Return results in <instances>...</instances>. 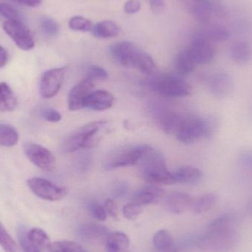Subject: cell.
<instances>
[{
    "label": "cell",
    "mask_w": 252,
    "mask_h": 252,
    "mask_svg": "<svg viewBox=\"0 0 252 252\" xmlns=\"http://www.w3.org/2000/svg\"><path fill=\"white\" fill-rule=\"evenodd\" d=\"M137 164L141 176L148 183L155 185L175 184L172 173L167 170L164 157L152 147L148 148Z\"/></svg>",
    "instance_id": "cell-1"
},
{
    "label": "cell",
    "mask_w": 252,
    "mask_h": 252,
    "mask_svg": "<svg viewBox=\"0 0 252 252\" xmlns=\"http://www.w3.org/2000/svg\"><path fill=\"white\" fill-rule=\"evenodd\" d=\"M104 121H94L83 126L66 139L63 148L66 152L72 153L80 149H90L98 143L100 131L106 126Z\"/></svg>",
    "instance_id": "cell-2"
},
{
    "label": "cell",
    "mask_w": 252,
    "mask_h": 252,
    "mask_svg": "<svg viewBox=\"0 0 252 252\" xmlns=\"http://www.w3.org/2000/svg\"><path fill=\"white\" fill-rule=\"evenodd\" d=\"M148 84L154 93L164 97H183L192 93V88L188 82L170 74L151 75Z\"/></svg>",
    "instance_id": "cell-3"
},
{
    "label": "cell",
    "mask_w": 252,
    "mask_h": 252,
    "mask_svg": "<svg viewBox=\"0 0 252 252\" xmlns=\"http://www.w3.org/2000/svg\"><path fill=\"white\" fill-rule=\"evenodd\" d=\"M238 241L235 229L221 232L207 231L199 237L197 245L203 251L209 252H229Z\"/></svg>",
    "instance_id": "cell-4"
},
{
    "label": "cell",
    "mask_w": 252,
    "mask_h": 252,
    "mask_svg": "<svg viewBox=\"0 0 252 252\" xmlns=\"http://www.w3.org/2000/svg\"><path fill=\"white\" fill-rule=\"evenodd\" d=\"M175 135L179 142L185 144L192 143L201 138H207L206 118L195 115H185Z\"/></svg>",
    "instance_id": "cell-5"
},
{
    "label": "cell",
    "mask_w": 252,
    "mask_h": 252,
    "mask_svg": "<svg viewBox=\"0 0 252 252\" xmlns=\"http://www.w3.org/2000/svg\"><path fill=\"white\" fill-rule=\"evenodd\" d=\"M150 147L148 145H140L118 150L106 160L105 168L110 170L137 164Z\"/></svg>",
    "instance_id": "cell-6"
},
{
    "label": "cell",
    "mask_w": 252,
    "mask_h": 252,
    "mask_svg": "<svg viewBox=\"0 0 252 252\" xmlns=\"http://www.w3.org/2000/svg\"><path fill=\"white\" fill-rule=\"evenodd\" d=\"M110 53L114 60L121 66L137 69L145 52L133 43L124 41L114 44Z\"/></svg>",
    "instance_id": "cell-7"
},
{
    "label": "cell",
    "mask_w": 252,
    "mask_h": 252,
    "mask_svg": "<svg viewBox=\"0 0 252 252\" xmlns=\"http://www.w3.org/2000/svg\"><path fill=\"white\" fill-rule=\"evenodd\" d=\"M28 185L30 189L36 196L46 201H60L68 193V189L64 187L59 186L42 178L36 177L28 179Z\"/></svg>",
    "instance_id": "cell-8"
},
{
    "label": "cell",
    "mask_w": 252,
    "mask_h": 252,
    "mask_svg": "<svg viewBox=\"0 0 252 252\" xmlns=\"http://www.w3.org/2000/svg\"><path fill=\"white\" fill-rule=\"evenodd\" d=\"M24 151L30 161L44 171L51 172L56 168V160L53 153L35 143L25 144Z\"/></svg>",
    "instance_id": "cell-9"
},
{
    "label": "cell",
    "mask_w": 252,
    "mask_h": 252,
    "mask_svg": "<svg viewBox=\"0 0 252 252\" xmlns=\"http://www.w3.org/2000/svg\"><path fill=\"white\" fill-rule=\"evenodd\" d=\"M4 32L14 41L17 47L23 50H30L35 46L31 31L22 21H6L2 25Z\"/></svg>",
    "instance_id": "cell-10"
},
{
    "label": "cell",
    "mask_w": 252,
    "mask_h": 252,
    "mask_svg": "<svg viewBox=\"0 0 252 252\" xmlns=\"http://www.w3.org/2000/svg\"><path fill=\"white\" fill-rule=\"evenodd\" d=\"M66 67L53 68L44 72L40 81V93L44 98H51L62 87Z\"/></svg>",
    "instance_id": "cell-11"
},
{
    "label": "cell",
    "mask_w": 252,
    "mask_h": 252,
    "mask_svg": "<svg viewBox=\"0 0 252 252\" xmlns=\"http://www.w3.org/2000/svg\"><path fill=\"white\" fill-rule=\"evenodd\" d=\"M188 51L196 65L210 63L216 55V50L212 42L199 33L194 37Z\"/></svg>",
    "instance_id": "cell-12"
},
{
    "label": "cell",
    "mask_w": 252,
    "mask_h": 252,
    "mask_svg": "<svg viewBox=\"0 0 252 252\" xmlns=\"http://www.w3.org/2000/svg\"><path fill=\"white\" fill-rule=\"evenodd\" d=\"M93 81L90 78H84L70 90L68 96L69 110L77 111L84 108V103L87 96L93 92L94 87Z\"/></svg>",
    "instance_id": "cell-13"
},
{
    "label": "cell",
    "mask_w": 252,
    "mask_h": 252,
    "mask_svg": "<svg viewBox=\"0 0 252 252\" xmlns=\"http://www.w3.org/2000/svg\"><path fill=\"white\" fill-rule=\"evenodd\" d=\"M115 97L105 90L93 91L86 99L84 108L97 112H103L113 106Z\"/></svg>",
    "instance_id": "cell-14"
},
{
    "label": "cell",
    "mask_w": 252,
    "mask_h": 252,
    "mask_svg": "<svg viewBox=\"0 0 252 252\" xmlns=\"http://www.w3.org/2000/svg\"><path fill=\"white\" fill-rule=\"evenodd\" d=\"M209 87L213 95L223 98L233 90V79L230 75L225 72L217 73L210 78Z\"/></svg>",
    "instance_id": "cell-15"
},
{
    "label": "cell",
    "mask_w": 252,
    "mask_h": 252,
    "mask_svg": "<svg viewBox=\"0 0 252 252\" xmlns=\"http://www.w3.org/2000/svg\"><path fill=\"white\" fill-rule=\"evenodd\" d=\"M164 193V190L159 187L151 184L138 190L132 197L131 202L140 207L157 204Z\"/></svg>",
    "instance_id": "cell-16"
},
{
    "label": "cell",
    "mask_w": 252,
    "mask_h": 252,
    "mask_svg": "<svg viewBox=\"0 0 252 252\" xmlns=\"http://www.w3.org/2000/svg\"><path fill=\"white\" fill-rule=\"evenodd\" d=\"M109 229L99 223H86L81 225L78 229V236L87 241H98L106 240L109 236Z\"/></svg>",
    "instance_id": "cell-17"
},
{
    "label": "cell",
    "mask_w": 252,
    "mask_h": 252,
    "mask_svg": "<svg viewBox=\"0 0 252 252\" xmlns=\"http://www.w3.org/2000/svg\"><path fill=\"white\" fill-rule=\"evenodd\" d=\"M213 0H189V10L198 22L208 25L213 16L212 5Z\"/></svg>",
    "instance_id": "cell-18"
},
{
    "label": "cell",
    "mask_w": 252,
    "mask_h": 252,
    "mask_svg": "<svg viewBox=\"0 0 252 252\" xmlns=\"http://www.w3.org/2000/svg\"><path fill=\"white\" fill-rule=\"evenodd\" d=\"M192 198L189 194L182 192H172L167 198V206L169 210L175 214H182L188 208H190Z\"/></svg>",
    "instance_id": "cell-19"
},
{
    "label": "cell",
    "mask_w": 252,
    "mask_h": 252,
    "mask_svg": "<svg viewBox=\"0 0 252 252\" xmlns=\"http://www.w3.org/2000/svg\"><path fill=\"white\" fill-rule=\"evenodd\" d=\"M175 184H192L198 183L203 177V173L196 167L191 166H185L177 169L176 171L172 173Z\"/></svg>",
    "instance_id": "cell-20"
},
{
    "label": "cell",
    "mask_w": 252,
    "mask_h": 252,
    "mask_svg": "<svg viewBox=\"0 0 252 252\" xmlns=\"http://www.w3.org/2000/svg\"><path fill=\"white\" fill-rule=\"evenodd\" d=\"M130 247V239L121 232L110 233L105 240L106 252H127Z\"/></svg>",
    "instance_id": "cell-21"
},
{
    "label": "cell",
    "mask_w": 252,
    "mask_h": 252,
    "mask_svg": "<svg viewBox=\"0 0 252 252\" xmlns=\"http://www.w3.org/2000/svg\"><path fill=\"white\" fill-rule=\"evenodd\" d=\"M153 244L157 252H178L174 240L167 229H160L154 234Z\"/></svg>",
    "instance_id": "cell-22"
},
{
    "label": "cell",
    "mask_w": 252,
    "mask_h": 252,
    "mask_svg": "<svg viewBox=\"0 0 252 252\" xmlns=\"http://www.w3.org/2000/svg\"><path fill=\"white\" fill-rule=\"evenodd\" d=\"M230 56L238 64H246L252 59V48L247 41H235L231 45Z\"/></svg>",
    "instance_id": "cell-23"
},
{
    "label": "cell",
    "mask_w": 252,
    "mask_h": 252,
    "mask_svg": "<svg viewBox=\"0 0 252 252\" xmlns=\"http://www.w3.org/2000/svg\"><path fill=\"white\" fill-rule=\"evenodd\" d=\"M185 115L165 111L159 115L158 121L164 132L167 133H176L185 118Z\"/></svg>",
    "instance_id": "cell-24"
},
{
    "label": "cell",
    "mask_w": 252,
    "mask_h": 252,
    "mask_svg": "<svg viewBox=\"0 0 252 252\" xmlns=\"http://www.w3.org/2000/svg\"><path fill=\"white\" fill-rule=\"evenodd\" d=\"M205 39L210 42H222L230 38V32L224 27L217 25H207V28L200 32Z\"/></svg>",
    "instance_id": "cell-25"
},
{
    "label": "cell",
    "mask_w": 252,
    "mask_h": 252,
    "mask_svg": "<svg viewBox=\"0 0 252 252\" xmlns=\"http://www.w3.org/2000/svg\"><path fill=\"white\" fill-rule=\"evenodd\" d=\"M17 106V99L6 83H0V112H12Z\"/></svg>",
    "instance_id": "cell-26"
},
{
    "label": "cell",
    "mask_w": 252,
    "mask_h": 252,
    "mask_svg": "<svg viewBox=\"0 0 252 252\" xmlns=\"http://www.w3.org/2000/svg\"><path fill=\"white\" fill-rule=\"evenodd\" d=\"M92 31L97 38H111L118 36L120 28L113 21L104 20L94 25Z\"/></svg>",
    "instance_id": "cell-27"
},
{
    "label": "cell",
    "mask_w": 252,
    "mask_h": 252,
    "mask_svg": "<svg viewBox=\"0 0 252 252\" xmlns=\"http://www.w3.org/2000/svg\"><path fill=\"white\" fill-rule=\"evenodd\" d=\"M217 201V195L213 192H209L192 200L190 209L195 214H202L210 211L216 205Z\"/></svg>",
    "instance_id": "cell-28"
},
{
    "label": "cell",
    "mask_w": 252,
    "mask_h": 252,
    "mask_svg": "<svg viewBox=\"0 0 252 252\" xmlns=\"http://www.w3.org/2000/svg\"><path fill=\"white\" fill-rule=\"evenodd\" d=\"M26 236L30 242L41 251L50 249L51 247L50 237L44 229L32 228L27 232Z\"/></svg>",
    "instance_id": "cell-29"
},
{
    "label": "cell",
    "mask_w": 252,
    "mask_h": 252,
    "mask_svg": "<svg viewBox=\"0 0 252 252\" xmlns=\"http://www.w3.org/2000/svg\"><path fill=\"white\" fill-rule=\"evenodd\" d=\"M19 141V133L13 126L0 124V145L3 147H13Z\"/></svg>",
    "instance_id": "cell-30"
},
{
    "label": "cell",
    "mask_w": 252,
    "mask_h": 252,
    "mask_svg": "<svg viewBox=\"0 0 252 252\" xmlns=\"http://www.w3.org/2000/svg\"><path fill=\"white\" fill-rule=\"evenodd\" d=\"M195 66L196 64L192 60L188 50H184L178 55L176 60V68L177 72L181 75L191 73L195 69Z\"/></svg>",
    "instance_id": "cell-31"
},
{
    "label": "cell",
    "mask_w": 252,
    "mask_h": 252,
    "mask_svg": "<svg viewBox=\"0 0 252 252\" xmlns=\"http://www.w3.org/2000/svg\"><path fill=\"white\" fill-rule=\"evenodd\" d=\"M235 217L232 214H225L219 216L209 224L207 231L211 232H221L234 229Z\"/></svg>",
    "instance_id": "cell-32"
},
{
    "label": "cell",
    "mask_w": 252,
    "mask_h": 252,
    "mask_svg": "<svg viewBox=\"0 0 252 252\" xmlns=\"http://www.w3.org/2000/svg\"><path fill=\"white\" fill-rule=\"evenodd\" d=\"M51 252H87L78 243L70 241H59L52 244Z\"/></svg>",
    "instance_id": "cell-33"
},
{
    "label": "cell",
    "mask_w": 252,
    "mask_h": 252,
    "mask_svg": "<svg viewBox=\"0 0 252 252\" xmlns=\"http://www.w3.org/2000/svg\"><path fill=\"white\" fill-rule=\"evenodd\" d=\"M0 246L4 252H19L17 244L0 222Z\"/></svg>",
    "instance_id": "cell-34"
},
{
    "label": "cell",
    "mask_w": 252,
    "mask_h": 252,
    "mask_svg": "<svg viewBox=\"0 0 252 252\" xmlns=\"http://www.w3.org/2000/svg\"><path fill=\"white\" fill-rule=\"evenodd\" d=\"M94 25L91 21L83 16H75L69 21V27L71 30L78 32H89L93 31Z\"/></svg>",
    "instance_id": "cell-35"
},
{
    "label": "cell",
    "mask_w": 252,
    "mask_h": 252,
    "mask_svg": "<svg viewBox=\"0 0 252 252\" xmlns=\"http://www.w3.org/2000/svg\"><path fill=\"white\" fill-rule=\"evenodd\" d=\"M40 25H41L43 32L47 35H50V36L57 35L59 31H60L59 24L54 19L50 17H47V16L43 17L41 19Z\"/></svg>",
    "instance_id": "cell-36"
},
{
    "label": "cell",
    "mask_w": 252,
    "mask_h": 252,
    "mask_svg": "<svg viewBox=\"0 0 252 252\" xmlns=\"http://www.w3.org/2000/svg\"><path fill=\"white\" fill-rule=\"evenodd\" d=\"M89 211L92 216L99 221H105L109 216L104 206L97 202L90 203L89 204Z\"/></svg>",
    "instance_id": "cell-37"
},
{
    "label": "cell",
    "mask_w": 252,
    "mask_h": 252,
    "mask_svg": "<svg viewBox=\"0 0 252 252\" xmlns=\"http://www.w3.org/2000/svg\"><path fill=\"white\" fill-rule=\"evenodd\" d=\"M0 14L8 21H21L20 14L18 10L6 3H0Z\"/></svg>",
    "instance_id": "cell-38"
},
{
    "label": "cell",
    "mask_w": 252,
    "mask_h": 252,
    "mask_svg": "<svg viewBox=\"0 0 252 252\" xmlns=\"http://www.w3.org/2000/svg\"><path fill=\"white\" fill-rule=\"evenodd\" d=\"M142 213V208L137 204L130 203L126 204L123 209L124 217L127 220H133L137 219Z\"/></svg>",
    "instance_id": "cell-39"
},
{
    "label": "cell",
    "mask_w": 252,
    "mask_h": 252,
    "mask_svg": "<svg viewBox=\"0 0 252 252\" xmlns=\"http://www.w3.org/2000/svg\"><path fill=\"white\" fill-rule=\"evenodd\" d=\"M87 78L93 80H104L108 78V73L101 66L93 65L90 66L87 71Z\"/></svg>",
    "instance_id": "cell-40"
},
{
    "label": "cell",
    "mask_w": 252,
    "mask_h": 252,
    "mask_svg": "<svg viewBox=\"0 0 252 252\" xmlns=\"http://www.w3.org/2000/svg\"><path fill=\"white\" fill-rule=\"evenodd\" d=\"M19 244L22 252H41V250L34 247L28 239L25 232H20L19 236Z\"/></svg>",
    "instance_id": "cell-41"
},
{
    "label": "cell",
    "mask_w": 252,
    "mask_h": 252,
    "mask_svg": "<svg viewBox=\"0 0 252 252\" xmlns=\"http://www.w3.org/2000/svg\"><path fill=\"white\" fill-rule=\"evenodd\" d=\"M41 115H42L43 118H44L46 121L50 123L59 122L62 118V115H61L58 111L51 109V108L44 109V110L41 112Z\"/></svg>",
    "instance_id": "cell-42"
},
{
    "label": "cell",
    "mask_w": 252,
    "mask_h": 252,
    "mask_svg": "<svg viewBox=\"0 0 252 252\" xmlns=\"http://www.w3.org/2000/svg\"><path fill=\"white\" fill-rule=\"evenodd\" d=\"M103 206H104L108 215L112 219L118 220V217H119V213H118V207L116 202L111 198H107L105 201Z\"/></svg>",
    "instance_id": "cell-43"
},
{
    "label": "cell",
    "mask_w": 252,
    "mask_h": 252,
    "mask_svg": "<svg viewBox=\"0 0 252 252\" xmlns=\"http://www.w3.org/2000/svg\"><path fill=\"white\" fill-rule=\"evenodd\" d=\"M140 0H127L124 4V11L127 14H134L140 10Z\"/></svg>",
    "instance_id": "cell-44"
},
{
    "label": "cell",
    "mask_w": 252,
    "mask_h": 252,
    "mask_svg": "<svg viewBox=\"0 0 252 252\" xmlns=\"http://www.w3.org/2000/svg\"><path fill=\"white\" fill-rule=\"evenodd\" d=\"M149 3L154 13H161L165 8V0H149Z\"/></svg>",
    "instance_id": "cell-45"
},
{
    "label": "cell",
    "mask_w": 252,
    "mask_h": 252,
    "mask_svg": "<svg viewBox=\"0 0 252 252\" xmlns=\"http://www.w3.org/2000/svg\"><path fill=\"white\" fill-rule=\"evenodd\" d=\"M128 190V187L126 184L119 183L114 187L113 195L115 198H121L124 196Z\"/></svg>",
    "instance_id": "cell-46"
},
{
    "label": "cell",
    "mask_w": 252,
    "mask_h": 252,
    "mask_svg": "<svg viewBox=\"0 0 252 252\" xmlns=\"http://www.w3.org/2000/svg\"><path fill=\"white\" fill-rule=\"evenodd\" d=\"M241 163L247 168L252 170V151H246L241 157Z\"/></svg>",
    "instance_id": "cell-47"
},
{
    "label": "cell",
    "mask_w": 252,
    "mask_h": 252,
    "mask_svg": "<svg viewBox=\"0 0 252 252\" xmlns=\"http://www.w3.org/2000/svg\"><path fill=\"white\" fill-rule=\"evenodd\" d=\"M8 55L4 47L0 45V68L4 67L7 64Z\"/></svg>",
    "instance_id": "cell-48"
},
{
    "label": "cell",
    "mask_w": 252,
    "mask_h": 252,
    "mask_svg": "<svg viewBox=\"0 0 252 252\" xmlns=\"http://www.w3.org/2000/svg\"><path fill=\"white\" fill-rule=\"evenodd\" d=\"M16 1L28 7H37L41 3V0H16Z\"/></svg>",
    "instance_id": "cell-49"
},
{
    "label": "cell",
    "mask_w": 252,
    "mask_h": 252,
    "mask_svg": "<svg viewBox=\"0 0 252 252\" xmlns=\"http://www.w3.org/2000/svg\"><path fill=\"white\" fill-rule=\"evenodd\" d=\"M247 211L250 216H252V199L249 201L247 206Z\"/></svg>",
    "instance_id": "cell-50"
}]
</instances>
